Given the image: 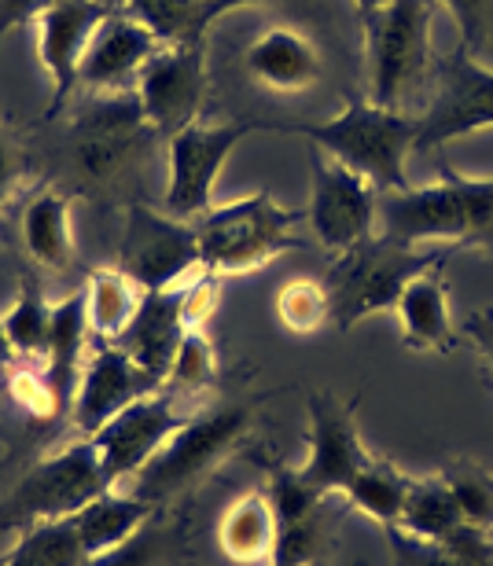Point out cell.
<instances>
[{
  "instance_id": "6da1fadb",
  "label": "cell",
  "mask_w": 493,
  "mask_h": 566,
  "mask_svg": "<svg viewBox=\"0 0 493 566\" xmlns=\"http://www.w3.org/2000/svg\"><path fill=\"white\" fill-rule=\"evenodd\" d=\"M379 224L401 247L423 243H493V177L442 169L434 185L379 196Z\"/></svg>"
},
{
  "instance_id": "7a4b0ae2",
  "label": "cell",
  "mask_w": 493,
  "mask_h": 566,
  "mask_svg": "<svg viewBox=\"0 0 493 566\" xmlns=\"http://www.w3.org/2000/svg\"><path fill=\"white\" fill-rule=\"evenodd\" d=\"M291 133L306 137L317 151L361 174L379 196L409 188L406 158L409 151H417L420 118L406 115V111L357 99L335 118L317 122V126H291Z\"/></svg>"
},
{
  "instance_id": "3957f363",
  "label": "cell",
  "mask_w": 493,
  "mask_h": 566,
  "mask_svg": "<svg viewBox=\"0 0 493 566\" xmlns=\"http://www.w3.org/2000/svg\"><path fill=\"white\" fill-rule=\"evenodd\" d=\"M298 221L302 213L280 207L273 191H254V196L210 207L196 221L203 269L214 276H240L262 269L287 247H298Z\"/></svg>"
},
{
  "instance_id": "277c9868",
  "label": "cell",
  "mask_w": 493,
  "mask_h": 566,
  "mask_svg": "<svg viewBox=\"0 0 493 566\" xmlns=\"http://www.w3.org/2000/svg\"><path fill=\"white\" fill-rule=\"evenodd\" d=\"M431 8V0H390L387 8L361 19L373 104L401 111L428 82L434 66Z\"/></svg>"
},
{
  "instance_id": "5b68a950",
  "label": "cell",
  "mask_w": 493,
  "mask_h": 566,
  "mask_svg": "<svg viewBox=\"0 0 493 566\" xmlns=\"http://www.w3.org/2000/svg\"><path fill=\"white\" fill-rule=\"evenodd\" d=\"M434 265H445V254L373 235L361 247L335 258L332 273L324 280L332 321L339 327H354L373 313H395L401 291Z\"/></svg>"
},
{
  "instance_id": "8992f818",
  "label": "cell",
  "mask_w": 493,
  "mask_h": 566,
  "mask_svg": "<svg viewBox=\"0 0 493 566\" xmlns=\"http://www.w3.org/2000/svg\"><path fill=\"white\" fill-rule=\"evenodd\" d=\"M107 474L99 463L93 438L60 449L55 457L41 460L8 501L0 504V530H33L41 523H60L77 515L88 501L107 493Z\"/></svg>"
},
{
  "instance_id": "52a82bcc",
  "label": "cell",
  "mask_w": 493,
  "mask_h": 566,
  "mask_svg": "<svg viewBox=\"0 0 493 566\" xmlns=\"http://www.w3.org/2000/svg\"><path fill=\"white\" fill-rule=\"evenodd\" d=\"M118 269L140 291H174L203 273L196 221L151 207H129L126 232L118 247Z\"/></svg>"
},
{
  "instance_id": "ba28073f",
  "label": "cell",
  "mask_w": 493,
  "mask_h": 566,
  "mask_svg": "<svg viewBox=\"0 0 493 566\" xmlns=\"http://www.w3.org/2000/svg\"><path fill=\"white\" fill-rule=\"evenodd\" d=\"M246 434V409H214L196 420H185L181 430L166 441L148 468L133 479V493L159 504L166 496L188 490L203 474L221 463Z\"/></svg>"
},
{
  "instance_id": "9c48e42d",
  "label": "cell",
  "mask_w": 493,
  "mask_h": 566,
  "mask_svg": "<svg viewBox=\"0 0 493 566\" xmlns=\"http://www.w3.org/2000/svg\"><path fill=\"white\" fill-rule=\"evenodd\" d=\"M479 129H493V71L461 44L439 60L434 96L420 115L417 151H434Z\"/></svg>"
},
{
  "instance_id": "30bf717a",
  "label": "cell",
  "mask_w": 493,
  "mask_h": 566,
  "mask_svg": "<svg viewBox=\"0 0 493 566\" xmlns=\"http://www.w3.org/2000/svg\"><path fill=\"white\" fill-rule=\"evenodd\" d=\"M77 133V169L88 180H111L133 166L151 144L155 129L133 93H96L74 122Z\"/></svg>"
},
{
  "instance_id": "8fae6325",
  "label": "cell",
  "mask_w": 493,
  "mask_h": 566,
  "mask_svg": "<svg viewBox=\"0 0 493 566\" xmlns=\"http://www.w3.org/2000/svg\"><path fill=\"white\" fill-rule=\"evenodd\" d=\"M306 218L321 247H328L332 254H346L365 240H373V229L379 221V191L361 174L317 151L313 155Z\"/></svg>"
},
{
  "instance_id": "7c38bea8",
  "label": "cell",
  "mask_w": 493,
  "mask_h": 566,
  "mask_svg": "<svg viewBox=\"0 0 493 566\" xmlns=\"http://www.w3.org/2000/svg\"><path fill=\"white\" fill-rule=\"evenodd\" d=\"M155 137H177L199 122L207 99V41L162 44L137 82Z\"/></svg>"
},
{
  "instance_id": "4fadbf2b",
  "label": "cell",
  "mask_w": 493,
  "mask_h": 566,
  "mask_svg": "<svg viewBox=\"0 0 493 566\" xmlns=\"http://www.w3.org/2000/svg\"><path fill=\"white\" fill-rule=\"evenodd\" d=\"M254 126H203L170 137V185H166V213L181 221H199L214 207V185L221 166Z\"/></svg>"
},
{
  "instance_id": "5bb4252c",
  "label": "cell",
  "mask_w": 493,
  "mask_h": 566,
  "mask_svg": "<svg viewBox=\"0 0 493 566\" xmlns=\"http://www.w3.org/2000/svg\"><path fill=\"white\" fill-rule=\"evenodd\" d=\"M373 460L361 441V430L354 420V405H346L332 394L310 398V452L298 468V479L317 496L346 493L357 471Z\"/></svg>"
},
{
  "instance_id": "9a60e30c",
  "label": "cell",
  "mask_w": 493,
  "mask_h": 566,
  "mask_svg": "<svg viewBox=\"0 0 493 566\" xmlns=\"http://www.w3.org/2000/svg\"><path fill=\"white\" fill-rule=\"evenodd\" d=\"M181 416L162 394H148V398L126 405L118 416H111L93 434V446L104 463L107 485L115 490L118 482L137 479L148 463L159 457V449L181 430Z\"/></svg>"
},
{
  "instance_id": "2e32d148",
  "label": "cell",
  "mask_w": 493,
  "mask_h": 566,
  "mask_svg": "<svg viewBox=\"0 0 493 566\" xmlns=\"http://www.w3.org/2000/svg\"><path fill=\"white\" fill-rule=\"evenodd\" d=\"M107 15H111V0H55L52 8H44L41 15L33 19V27H38L41 66L52 77L49 115H60L63 104L77 88L82 60Z\"/></svg>"
},
{
  "instance_id": "e0dca14e",
  "label": "cell",
  "mask_w": 493,
  "mask_h": 566,
  "mask_svg": "<svg viewBox=\"0 0 493 566\" xmlns=\"http://www.w3.org/2000/svg\"><path fill=\"white\" fill-rule=\"evenodd\" d=\"M159 387L162 382H155L118 343H99L88 354L82 382H77L71 405L74 423L85 438H93L111 416H118L126 405L148 398V394H159Z\"/></svg>"
},
{
  "instance_id": "ac0fdd59",
  "label": "cell",
  "mask_w": 493,
  "mask_h": 566,
  "mask_svg": "<svg viewBox=\"0 0 493 566\" xmlns=\"http://www.w3.org/2000/svg\"><path fill=\"white\" fill-rule=\"evenodd\" d=\"M159 49V38L148 27H140L129 11L126 15L111 11L88 44L82 71H77V85L93 88V93H133L144 66Z\"/></svg>"
},
{
  "instance_id": "d6986e66",
  "label": "cell",
  "mask_w": 493,
  "mask_h": 566,
  "mask_svg": "<svg viewBox=\"0 0 493 566\" xmlns=\"http://www.w3.org/2000/svg\"><path fill=\"white\" fill-rule=\"evenodd\" d=\"M188 335L181 316V291H144V302L118 346L148 371L155 382H166L170 365L181 349V338Z\"/></svg>"
},
{
  "instance_id": "ffe728a7",
  "label": "cell",
  "mask_w": 493,
  "mask_h": 566,
  "mask_svg": "<svg viewBox=\"0 0 493 566\" xmlns=\"http://www.w3.org/2000/svg\"><path fill=\"white\" fill-rule=\"evenodd\" d=\"M88 313H85V291L71 294V298L52 305V321H49V349H44V368L41 379L49 382L55 416H63L74 405L77 382L85 371V346H88Z\"/></svg>"
},
{
  "instance_id": "44dd1931",
  "label": "cell",
  "mask_w": 493,
  "mask_h": 566,
  "mask_svg": "<svg viewBox=\"0 0 493 566\" xmlns=\"http://www.w3.org/2000/svg\"><path fill=\"white\" fill-rule=\"evenodd\" d=\"M401 321V338L417 354H450L457 346V327L450 313V291H445L442 265L428 269L401 291L395 305Z\"/></svg>"
},
{
  "instance_id": "7402d4cb",
  "label": "cell",
  "mask_w": 493,
  "mask_h": 566,
  "mask_svg": "<svg viewBox=\"0 0 493 566\" xmlns=\"http://www.w3.org/2000/svg\"><path fill=\"white\" fill-rule=\"evenodd\" d=\"M246 71L254 82L276 93H302L321 82V55L291 27H269L246 49Z\"/></svg>"
},
{
  "instance_id": "603a6c76",
  "label": "cell",
  "mask_w": 493,
  "mask_h": 566,
  "mask_svg": "<svg viewBox=\"0 0 493 566\" xmlns=\"http://www.w3.org/2000/svg\"><path fill=\"white\" fill-rule=\"evenodd\" d=\"M151 512H155V504L144 501V496H137L133 490L129 493L107 490V493H99L96 501H88L82 512L71 518H74L77 537H82L85 556L96 559L122 545H129V541L144 530V523H148Z\"/></svg>"
},
{
  "instance_id": "cb8c5ba5",
  "label": "cell",
  "mask_w": 493,
  "mask_h": 566,
  "mask_svg": "<svg viewBox=\"0 0 493 566\" xmlns=\"http://www.w3.org/2000/svg\"><path fill=\"white\" fill-rule=\"evenodd\" d=\"M276 512L269 493H243L237 504L221 515L218 526V545L232 563H265L276 552Z\"/></svg>"
},
{
  "instance_id": "d4e9b609",
  "label": "cell",
  "mask_w": 493,
  "mask_h": 566,
  "mask_svg": "<svg viewBox=\"0 0 493 566\" xmlns=\"http://www.w3.org/2000/svg\"><path fill=\"white\" fill-rule=\"evenodd\" d=\"M22 243L30 258L52 273L71 265L74 235H71V196L66 191H41L22 210Z\"/></svg>"
},
{
  "instance_id": "484cf974",
  "label": "cell",
  "mask_w": 493,
  "mask_h": 566,
  "mask_svg": "<svg viewBox=\"0 0 493 566\" xmlns=\"http://www.w3.org/2000/svg\"><path fill=\"white\" fill-rule=\"evenodd\" d=\"M144 302L140 283H133L122 269H96L88 276L85 287V313H88V332L99 343H118L126 335Z\"/></svg>"
},
{
  "instance_id": "4316f807",
  "label": "cell",
  "mask_w": 493,
  "mask_h": 566,
  "mask_svg": "<svg viewBox=\"0 0 493 566\" xmlns=\"http://www.w3.org/2000/svg\"><path fill=\"white\" fill-rule=\"evenodd\" d=\"M461 526H464V515H461V507H457L445 479H420L409 485L406 507H401V518L395 530L417 541H445Z\"/></svg>"
},
{
  "instance_id": "83f0119b",
  "label": "cell",
  "mask_w": 493,
  "mask_h": 566,
  "mask_svg": "<svg viewBox=\"0 0 493 566\" xmlns=\"http://www.w3.org/2000/svg\"><path fill=\"white\" fill-rule=\"evenodd\" d=\"M401 566H493V530L461 526L445 541L395 534Z\"/></svg>"
},
{
  "instance_id": "f1b7e54d",
  "label": "cell",
  "mask_w": 493,
  "mask_h": 566,
  "mask_svg": "<svg viewBox=\"0 0 493 566\" xmlns=\"http://www.w3.org/2000/svg\"><path fill=\"white\" fill-rule=\"evenodd\" d=\"M129 15L148 27L159 44H196L207 41L214 15L207 0H126Z\"/></svg>"
},
{
  "instance_id": "f546056e",
  "label": "cell",
  "mask_w": 493,
  "mask_h": 566,
  "mask_svg": "<svg viewBox=\"0 0 493 566\" xmlns=\"http://www.w3.org/2000/svg\"><path fill=\"white\" fill-rule=\"evenodd\" d=\"M409 485H412V479H406L395 463L368 460L365 468L357 471V479L350 482V490H346V501H350L354 512H361L368 518H376V523L395 530L401 518V507H406Z\"/></svg>"
},
{
  "instance_id": "4dcf8cb0",
  "label": "cell",
  "mask_w": 493,
  "mask_h": 566,
  "mask_svg": "<svg viewBox=\"0 0 493 566\" xmlns=\"http://www.w3.org/2000/svg\"><path fill=\"white\" fill-rule=\"evenodd\" d=\"M85 563L88 556L74 530V518L22 530V541L0 559V566H85Z\"/></svg>"
},
{
  "instance_id": "1f68e13d",
  "label": "cell",
  "mask_w": 493,
  "mask_h": 566,
  "mask_svg": "<svg viewBox=\"0 0 493 566\" xmlns=\"http://www.w3.org/2000/svg\"><path fill=\"white\" fill-rule=\"evenodd\" d=\"M49 321H52V305L41 298L38 287H22L19 302L11 305L4 316L8 338L15 346L19 360H41L49 349Z\"/></svg>"
},
{
  "instance_id": "d6a6232c",
  "label": "cell",
  "mask_w": 493,
  "mask_h": 566,
  "mask_svg": "<svg viewBox=\"0 0 493 566\" xmlns=\"http://www.w3.org/2000/svg\"><path fill=\"white\" fill-rule=\"evenodd\" d=\"M276 313L287 332L310 335V332H317L324 321H332L328 291H324V283L317 280H291L287 287L276 294Z\"/></svg>"
},
{
  "instance_id": "836d02e7",
  "label": "cell",
  "mask_w": 493,
  "mask_h": 566,
  "mask_svg": "<svg viewBox=\"0 0 493 566\" xmlns=\"http://www.w3.org/2000/svg\"><path fill=\"white\" fill-rule=\"evenodd\" d=\"M442 479L450 485L457 507H461L464 526L493 530V474L472 468V463H457Z\"/></svg>"
},
{
  "instance_id": "e575fe53",
  "label": "cell",
  "mask_w": 493,
  "mask_h": 566,
  "mask_svg": "<svg viewBox=\"0 0 493 566\" xmlns=\"http://www.w3.org/2000/svg\"><path fill=\"white\" fill-rule=\"evenodd\" d=\"M218 376V357H214V346L203 332H188L181 338V349H177L174 365H170V376H166L162 387L166 390H207L210 382Z\"/></svg>"
},
{
  "instance_id": "d590c367",
  "label": "cell",
  "mask_w": 493,
  "mask_h": 566,
  "mask_svg": "<svg viewBox=\"0 0 493 566\" xmlns=\"http://www.w3.org/2000/svg\"><path fill=\"white\" fill-rule=\"evenodd\" d=\"M457 19L461 44L472 55L493 49V0H431Z\"/></svg>"
},
{
  "instance_id": "8d00e7d4",
  "label": "cell",
  "mask_w": 493,
  "mask_h": 566,
  "mask_svg": "<svg viewBox=\"0 0 493 566\" xmlns=\"http://www.w3.org/2000/svg\"><path fill=\"white\" fill-rule=\"evenodd\" d=\"M181 291V316H185V327L188 332H203V324L214 316L218 310V276L214 273H199L185 283Z\"/></svg>"
},
{
  "instance_id": "74e56055",
  "label": "cell",
  "mask_w": 493,
  "mask_h": 566,
  "mask_svg": "<svg viewBox=\"0 0 493 566\" xmlns=\"http://www.w3.org/2000/svg\"><path fill=\"white\" fill-rule=\"evenodd\" d=\"M151 556H155V545L148 537H133L129 545H122L115 552H107V556H96L88 559L85 566H151Z\"/></svg>"
},
{
  "instance_id": "f35d334b",
  "label": "cell",
  "mask_w": 493,
  "mask_h": 566,
  "mask_svg": "<svg viewBox=\"0 0 493 566\" xmlns=\"http://www.w3.org/2000/svg\"><path fill=\"white\" fill-rule=\"evenodd\" d=\"M52 4L55 0H0V33L22 27V22H33Z\"/></svg>"
},
{
  "instance_id": "ab89813d",
  "label": "cell",
  "mask_w": 493,
  "mask_h": 566,
  "mask_svg": "<svg viewBox=\"0 0 493 566\" xmlns=\"http://www.w3.org/2000/svg\"><path fill=\"white\" fill-rule=\"evenodd\" d=\"M464 335L472 338L475 349L486 360V368L493 371V310H479L475 316H468V321H464Z\"/></svg>"
},
{
  "instance_id": "60d3db41",
  "label": "cell",
  "mask_w": 493,
  "mask_h": 566,
  "mask_svg": "<svg viewBox=\"0 0 493 566\" xmlns=\"http://www.w3.org/2000/svg\"><path fill=\"white\" fill-rule=\"evenodd\" d=\"M11 180H15V158H11V147H8V140L0 137V202L8 199Z\"/></svg>"
},
{
  "instance_id": "b9f144b4",
  "label": "cell",
  "mask_w": 493,
  "mask_h": 566,
  "mask_svg": "<svg viewBox=\"0 0 493 566\" xmlns=\"http://www.w3.org/2000/svg\"><path fill=\"white\" fill-rule=\"evenodd\" d=\"M15 365H19V354H15V346H11L4 321H0V371H15Z\"/></svg>"
},
{
  "instance_id": "7bdbcfd3",
  "label": "cell",
  "mask_w": 493,
  "mask_h": 566,
  "mask_svg": "<svg viewBox=\"0 0 493 566\" xmlns=\"http://www.w3.org/2000/svg\"><path fill=\"white\" fill-rule=\"evenodd\" d=\"M251 4H265V0H207V8H210V15H214V22L225 15V11L251 8Z\"/></svg>"
},
{
  "instance_id": "ee69618b",
  "label": "cell",
  "mask_w": 493,
  "mask_h": 566,
  "mask_svg": "<svg viewBox=\"0 0 493 566\" xmlns=\"http://www.w3.org/2000/svg\"><path fill=\"white\" fill-rule=\"evenodd\" d=\"M354 4H357V11H361V19H368V15H373V11L387 8L390 0H354Z\"/></svg>"
}]
</instances>
